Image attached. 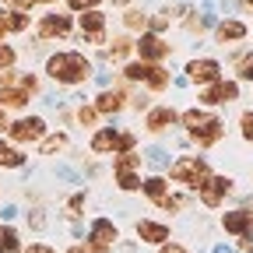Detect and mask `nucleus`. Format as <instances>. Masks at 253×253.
Here are the masks:
<instances>
[{
	"label": "nucleus",
	"mask_w": 253,
	"mask_h": 253,
	"mask_svg": "<svg viewBox=\"0 0 253 253\" xmlns=\"http://www.w3.org/2000/svg\"><path fill=\"white\" fill-rule=\"evenodd\" d=\"M46 74H49L56 84H63V88H78V84L91 81L95 63H91L81 49H56V53L46 56Z\"/></svg>",
	"instance_id": "obj_1"
},
{
	"label": "nucleus",
	"mask_w": 253,
	"mask_h": 253,
	"mask_svg": "<svg viewBox=\"0 0 253 253\" xmlns=\"http://www.w3.org/2000/svg\"><path fill=\"white\" fill-rule=\"evenodd\" d=\"M208 176H211V166H208L204 155H179V158H172V166H169V179L183 183L190 190H197Z\"/></svg>",
	"instance_id": "obj_2"
},
{
	"label": "nucleus",
	"mask_w": 253,
	"mask_h": 253,
	"mask_svg": "<svg viewBox=\"0 0 253 253\" xmlns=\"http://www.w3.org/2000/svg\"><path fill=\"white\" fill-rule=\"evenodd\" d=\"M46 134H49V130H46V120L36 116V113H32V116H18V120L7 123V141L18 144V148H25V144H39Z\"/></svg>",
	"instance_id": "obj_3"
},
{
	"label": "nucleus",
	"mask_w": 253,
	"mask_h": 253,
	"mask_svg": "<svg viewBox=\"0 0 253 253\" xmlns=\"http://www.w3.org/2000/svg\"><path fill=\"white\" fill-rule=\"evenodd\" d=\"M74 32V14H63V11H49L39 18L36 25V36L39 42H53V39H67Z\"/></svg>",
	"instance_id": "obj_4"
},
{
	"label": "nucleus",
	"mask_w": 253,
	"mask_h": 253,
	"mask_svg": "<svg viewBox=\"0 0 253 253\" xmlns=\"http://www.w3.org/2000/svg\"><path fill=\"white\" fill-rule=\"evenodd\" d=\"M78 28H81V42L84 46H106V28H109V18L102 11H84L78 14Z\"/></svg>",
	"instance_id": "obj_5"
},
{
	"label": "nucleus",
	"mask_w": 253,
	"mask_h": 253,
	"mask_svg": "<svg viewBox=\"0 0 253 253\" xmlns=\"http://www.w3.org/2000/svg\"><path fill=\"white\" fill-rule=\"evenodd\" d=\"M183 71H186V81H194V84H201V88L221 81V63H218L214 56H194V60H186Z\"/></svg>",
	"instance_id": "obj_6"
},
{
	"label": "nucleus",
	"mask_w": 253,
	"mask_h": 253,
	"mask_svg": "<svg viewBox=\"0 0 253 253\" xmlns=\"http://www.w3.org/2000/svg\"><path fill=\"white\" fill-rule=\"evenodd\" d=\"M120 239V229L113 225L109 218H95L91 225H88V253H109L113 250V243Z\"/></svg>",
	"instance_id": "obj_7"
},
{
	"label": "nucleus",
	"mask_w": 253,
	"mask_h": 253,
	"mask_svg": "<svg viewBox=\"0 0 253 253\" xmlns=\"http://www.w3.org/2000/svg\"><path fill=\"white\" fill-rule=\"evenodd\" d=\"M126 102H130V91H126V81L120 78V84H113V88H106V91L95 95L91 106L99 109V116H116V113L126 109Z\"/></svg>",
	"instance_id": "obj_8"
},
{
	"label": "nucleus",
	"mask_w": 253,
	"mask_h": 253,
	"mask_svg": "<svg viewBox=\"0 0 253 253\" xmlns=\"http://www.w3.org/2000/svg\"><path fill=\"white\" fill-rule=\"evenodd\" d=\"M134 53H137V60H144V63H162V60L172 53V46H169L162 36H155V32H144V36L134 39Z\"/></svg>",
	"instance_id": "obj_9"
},
{
	"label": "nucleus",
	"mask_w": 253,
	"mask_h": 253,
	"mask_svg": "<svg viewBox=\"0 0 253 253\" xmlns=\"http://www.w3.org/2000/svg\"><path fill=\"white\" fill-rule=\"evenodd\" d=\"M179 123V109H172L169 102H155L148 113H144V130L148 134H166V130H172V126Z\"/></svg>",
	"instance_id": "obj_10"
},
{
	"label": "nucleus",
	"mask_w": 253,
	"mask_h": 253,
	"mask_svg": "<svg viewBox=\"0 0 253 253\" xmlns=\"http://www.w3.org/2000/svg\"><path fill=\"white\" fill-rule=\"evenodd\" d=\"M236 99H239V81H236V78H229V81L221 78V81L201 88V102L211 106V109H214V106H232Z\"/></svg>",
	"instance_id": "obj_11"
},
{
	"label": "nucleus",
	"mask_w": 253,
	"mask_h": 253,
	"mask_svg": "<svg viewBox=\"0 0 253 253\" xmlns=\"http://www.w3.org/2000/svg\"><path fill=\"white\" fill-rule=\"evenodd\" d=\"M225 194H232V179L229 176H208L201 186H197V197L204 208H218L225 201Z\"/></svg>",
	"instance_id": "obj_12"
},
{
	"label": "nucleus",
	"mask_w": 253,
	"mask_h": 253,
	"mask_svg": "<svg viewBox=\"0 0 253 253\" xmlns=\"http://www.w3.org/2000/svg\"><path fill=\"white\" fill-rule=\"evenodd\" d=\"M91 155H116L120 151V130L116 126H95L91 137H88Z\"/></svg>",
	"instance_id": "obj_13"
},
{
	"label": "nucleus",
	"mask_w": 253,
	"mask_h": 253,
	"mask_svg": "<svg viewBox=\"0 0 253 253\" xmlns=\"http://www.w3.org/2000/svg\"><path fill=\"white\" fill-rule=\"evenodd\" d=\"M246 36H250V25L239 21V18H225V21H218V25H214V42H218V46L243 42Z\"/></svg>",
	"instance_id": "obj_14"
},
{
	"label": "nucleus",
	"mask_w": 253,
	"mask_h": 253,
	"mask_svg": "<svg viewBox=\"0 0 253 253\" xmlns=\"http://www.w3.org/2000/svg\"><path fill=\"white\" fill-rule=\"evenodd\" d=\"M221 229L232 232L236 239H239V236H253V211H246V208L225 211V214H221Z\"/></svg>",
	"instance_id": "obj_15"
},
{
	"label": "nucleus",
	"mask_w": 253,
	"mask_h": 253,
	"mask_svg": "<svg viewBox=\"0 0 253 253\" xmlns=\"http://www.w3.org/2000/svg\"><path fill=\"white\" fill-rule=\"evenodd\" d=\"M32 28V14L18 11V7H0V32L4 36H21Z\"/></svg>",
	"instance_id": "obj_16"
},
{
	"label": "nucleus",
	"mask_w": 253,
	"mask_h": 253,
	"mask_svg": "<svg viewBox=\"0 0 253 253\" xmlns=\"http://www.w3.org/2000/svg\"><path fill=\"white\" fill-rule=\"evenodd\" d=\"M137 239H141V243H151V246H162V243H169L172 236H169V225H162V221L141 218V221H137Z\"/></svg>",
	"instance_id": "obj_17"
},
{
	"label": "nucleus",
	"mask_w": 253,
	"mask_h": 253,
	"mask_svg": "<svg viewBox=\"0 0 253 253\" xmlns=\"http://www.w3.org/2000/svg\"><path fill=\"white\" fill-rule=\"evenodd\" d=\"M141 190H144V197L151 201V204H162L169 194H172V190H169V176H144L141 179Z\"/></svg>",
	"instance_id": "obj_18"
},
{
	"label": "nucleus",
	"mask_w": 253,
	"mask_h": 253,
	"mask_svg": "<svg viewBox=\"0 0 253 253\" xmlns=\"http://www.w3.org/2000/svg\"><path fill=\"white\" fill-rule=\"evenodd\" d=\"M148 21H151V14L141 11V7H126L123 18H120V25H123L126 36H144V32H148Z\"/></svg>",
	"instance_id": "obj_19"
},
{
	"label": "nucleus",
	"mask_w": 253,
	"mask_h": 253,
	"mask_svg": "<svg viewBox=\"0 0 253 253\" xmlns=\"http://www.w3.org/2000/svg\"><path fill=\"white\" fill-rule=\"evenodd\" d=\"M25 162H28V155H25L18 144L0 141V169H21Z\"/></svg>",
	"instance_id": "obj_20"
},
{
	"label": "nucleus",
	"mask_w": 253,
	"mask_h": 253,
	"mask_svg": "<svg viewBox=\"0 0 253 253\" xmlns=\"http://www.w3.org/2000/svg\"><path fill=\"white\" fill-rule=\"evenodd\" d=\"M169 81H172L169 67H162V63H151V71H148V78H144V88H148L151 95H158V91L169 88Z\"/></svg>",
	"instance_id": "obj_21"
},
{
	"label": "nucleus",
	"mask_w": 253,
	"mask_h": 253,
	"mask_svg": "<svg viewBox=\"0 0 253 253\" xmlns=\"http://www.w3.org/2000/svg\"><path fill=\"white\" fill-rule=\"evenodd\" d=\"M67 148H71V137L63 134V130L46 134V137L39 141V155H46V158H53V155H60V151H67Z\"/></svg>",
	"instance_id": "obj_22"
},
{
	"label": "nucleus",
	"mask_w": 253,
	"mask_h": 253,
	"mask_svg": "<svg viewBox=\"0 0 253 253\" xmlns=\"http://www.w3.org/2000/svg\"><path fill=\"white\" fill-rule=\"evenodd\" d=\"M148 71H151V63H144V60H126L123 71H120V78H123L126 84H144Z\"/></svg>",
	"instance_id": "obj_23"
},
{
	"label": "nucleus",
	"mask_w": 253,
	"mask_h": 253,
	"mask_svg": "<svg viewBox=\"0 0 253 253\" xmlns=\"http://www.w3.org/2000/svg\"><path fill=\"white\" fill-rule=\"evenodd\" d=\"M32 102V95L28 91H21V88H0V109H25Z\"/></svg>",
	"instance_id": "obj_24"
},
{
	"label": "nucleus",
	"mask_w": 253,
	"mask_h": 253,
	"mask_svg": "<svg viewBox=\"0 0 253 253\" xmlns=\"http://www.w3.org/2000/svg\"><path fill=\"white\" fill-rule=\"evenodd\" d=\"M130 53H134V36H126V32H123V36H116L113 46L106 49V56H109L113 63H126V56H130Z\"/></svg>",
	"instance_id": "obj_25"
},
{
	"label": "nucleus",
	"mask_w": 253,
	"mask_h": 253,
	"mask_svg": "<svg viewBox=\"0 0 253 253\" xmlns=\"http://www.w3.org/2000/svg\"><path fill=\"white\" fill-rule=\"evenodd\" d=\"M141 166H144V155L141 151H120V155H113V172H123V169L141 172Z\"/></svg>",
	"instance_id": "obj_26"
},
{
	"label": "nucleus",
	"mask_w": 253,
	"mask_h": 253,
	"mask_svg": "<svg viewBox=\"0 0 253 253\" xmlns=\"http://www.w3.org/2000/svg\"><path fill=\"white\" fill-rule=\"evenodd\" d=\"M0 253H21L18 229H11V225H0Z\"/></svg>",
	"instance_id": "obj_27"
},
{
	"label": "nucleus",
	"mask_w": 253,
	"mask_h": 253,
	"mask_svg": "<svg viewBox=\"0 0 253 253\" xmlns=\"http://www.w3.org/2000/svg\"><path fill=\"white\" fill-rule=\"evenodd\" d=\"M113 176H116V186L123 190V194L141 190V172H134V169H123V172H113Z\"/></svg>",
	"instance_id": "obj_28"
},
{
	"label": "nucleus",
	"mask_w": 253,
	"mask_h": 253,
	"mask_svg": "<svg viewBox=\"0 0 253 253\" xmlns=\"http://www.w3.org/2000/svg\"><path fill=\"white\" fill-rule=\"evenodd\" d=\"M236 81H253V53L236 56Z\"/></svg>",
	"instance_id": "obj_29"
},
{
	"label": "nucleus",
	"mask_w": 253,
	"mask_h": 253,
	"mask_svg": "<svg viewBox=\"0 0 253 253\" xmlns=\"http://www.w3.org/2000/svg\"><path fill=\"white\" fill-rule=\"evenodd\" d=\"M169 25H172V11H169V7H162V11H158V14H155V18L148 21V32H155V36H162V32H166Z\"/></svg>",
	"instance_id": "obj_30"
},
{
	"label": "nucleus",
	"mask_w": 253,
	"mask_h": 253,
	"mask_svg": "<svg viewBox=\"0 0 253 253\" xmlns=\"http://www.w3.org/2000/svg\"><path fill=\"white\" fill-rule=\"evenodd\" d=\"M63 4H67L71 14H84V11H99L106 0H63Z\"/></svg>",
	"instance_id": "obj_31"
},
{
	"label": "nucleus",
	"mask_w": 253,
	"mask_h": 253,
	"mask_svg": "<svg viewBox=\"0 0 253 253\" xmlns=\"http://www.w3.org/2000/svg\"><path fill=\"white\" fill-rule=\"evenodd\" d=\"M18 63V49L11 42H0V71H14Z\"/></svg>",
	"instance_id": "obj_32"
},
{
	"label": "nucleus",
	"mask_w": 253,
	"mask_h": 253,
	"mask_svg": "<svg viewBox=\"0 0 253 253\" xmlns=\"http://www.w3.org/2000/svg\"><path fill=\"white\" fill-rule=\"evenodd\" d=\"M74 120H78L81 126H95V123H99V109H95V106H78Z\"/></svg>",
	"instance_id": "obj_33"
},
{
	"label": "nucleus",
	"mask_w": 253,
	"mask_h": 253,
	"mask_svg": "<svg viewBox=\"0 0 253 253\" xmlns=\"http://www.w3.org/2000/svg\"><path fill=\"white\" fill-rule=\"evenodd\" d=\"M120 151H137V134L134 130H120Z\"/></svg>",
	"instance_id": "obj_34"
},
{
	"label": "nucleus",
	"mask_w": 253,
	"mask_h": 253,
	"mask_svg": "<svg viewBox=\"0 0 253 253\" xmlns=\"http://www.w3.org/2000/svg\"><path fill=\"white\" fill-rule=\"evenodd\" d=\"M130 109H137V113H148L155 102H151V95H130V102H126Z\"/></svg>",
	"instance_id": "obj_35"
},
{
	"label": "nucleus",
	"mask_w": 253,
	"mask_h": 253,
	"mask_svg": "<svg viewBox=\"0 0 253 253\" xmlns=\"http://www.w3.org/2000/svg\"><path fill=\"white\" fill-rule=\"evenodd\" d=\"M21 71H0V88H18Z\"/></svg>",
	"instance_id": "obj_36"
},
{
	"label": "nucleus",
	"mask_w": 253,
	"mask_h": 253,
	"mask_svg": "<svg viewBox=\"0 0 253 253\" xmlns=\"http://www.w3.org/2000/svg\"><path fill=\"white\" fill-rule=\"evenodd\" d=\"M239 130H243V137L253 144V113H243V116H239Z\"/></svg>",
	"instance_id": "obj_37"
},
{
	"label": "nucleus",
	"mask_w": 253,
	"mask_h": 253,
	"mask_svg": "<svg viewBox=\"0 0 253 253\" xmlns=\"http://www.w3.org/2000/svg\"><path fill=\"white\" fill-rule=\"evenodd\" d=\"M81 208H84V194H74V197L67 201V218H78Z\"/></svg>",
	"instance_id": "obj_38"
},
{
	"label": "nucleus",
	"mask_w": 253,
	"mask_h": 253,
	"mask_svg": "<svg viewBox=\"0 0 253 253\" xmlns=\"http://www.w3.org/2000/svg\"><path fill=\"white\" fill-rule=\"evenodd\" d=\"M183 204H186V201H183V197H179V194H169V197H166V201H162V204H158V208H166V211H179V208H183Z\"/></svg>",
	"instance_id": "obj_39"
},
{
	"label": "nucleus",
	"mask_w": 253,
	"mask_h": 253,
	"mask_svg": "<svg viewBox=\"0 0 253 253\" xmlns=\"http://www.w3.org/2000/svg\"><path fill=\"white\" fill-rule=\"evenodd\" d=\"M21 253H56L49 243H28V250H21Z\"/></svg>",
	"instance_id": "obj_40"
},
{
	"label": "nucleus",
	"mask_w": 253,
	"mask_h": 253,
	"mask_svg": "<svg viewBox=\"0 0 253 253\" xmlns=\"http://www.w3.org/2000/svg\"><path fill=\"white\" fill-rule=\"evenodd\" d=\"M158 253H186V246H179V243H162V246H158Z\"/></svg>",
	"instance_id": "obj_41"
},
{
	"label": "nucleus",
	"mask_w": 253,
	"mask_h": 253,
	"mask_svg": "<svg viewBox=\"0 0 253 253\" xmlns=\"http://www.w3.org/2000/svg\"><path fill=\"white\" fill-rule=\"evenodd\" d=\"M239 250L243 253H253V236H239Z\"/></svg>",
	"instance_id": "obj_42"
},
{
	"label": "nucleus",
	"mask_w": 253,
	"mask_h": 253,
	"mask_svg": "<svg viewBox=\"0 0 253 253\" xmlns=\"http://www.w3.org/2000/svg\"><path fill=\"white\" fill-rule=\"evenodd\" d=\"M28 4H32V7H53L56 0H28Z\"/></svg>",
	"instance_id": "obj_43"
},
{
	"label": "nucleus",
	"mask_w": 253,
	"mask_h": 253,
	"mask_svg": "<svg viewBox=\"0 0 253 253\" xmlns=\"http://www.w3.org/2000/svg\"><path fill=\"white\" fill-rule=\"evenodd\" d=\"M7 123H11V120H7V113L0 109V130H7Z\"/></svg>",
	"instance_id": "obj_44"
},
{
	"label": "nucleus",
	"mask_w": 253,
	"mask_h": 253,
	"mask_svg": "<svg viewBox=\"0 0 253 253\" xmlns=\"http://www.w3.org/2000/svg\"><path fill=\"white\" fill-rule=\"evenodd\" d=\"M67 253H88V246H71Z\"/></svg>",
	"instance_id": "obj_45"
},
{
	"label": "nucleus",
	"mask_w": 253,
	"mask_h": 253,
	"mask_svg": "<svg viewBox=\"0 0 253 253\" xmlns=\"http://www.w3.org/2000/svg\"><path fill=\"white\" fill-rule=\"evenodd\" d=\"M239 4H243L246 11H253V0H239Z\"/></svg>",
	"instance_id": "obj_46"
},
{
	"label": "nucleus",
	"mask_w": 253,
	"mask_h": 253,
	"mask_svg": "<svg viewBox=\"0 0 253 253\" xmlns=\"http://www.w3.org/2000/svg\"><path fill=\"white\" fill-rule=\"evenodd\" d=\"M113 4H120V7H130V0H113Z\"/></svg>",
	"instance_id": "obj_47"
},
{
	"label": "nucleus",
	"mask_w": 253,
	"mask_h": 253,
	"mask_svg": "<svg viewBox=\"0 0 253 253\" xmlns=\"http://www.w3.org/2000/svg\"><path fill=\"white\" fill-rule=\"evenodd\" d=\"M0 42H4V32H0Z\"/></svg>",
	"instance_id": "obj_48"
}]
</instances>
